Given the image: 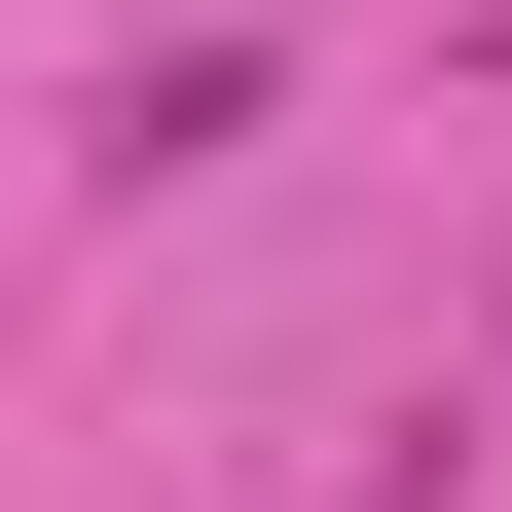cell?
<instances>
[{"label": "cell", "mask_w": 512, "mask_h": 512, "mask_svg": "<svg viewBox=\"0 0 512 512\" xmlns=\"http://www.w3.org/2000/svg\"><path fill=\"white\" fill-rule=\"evenodd\" d=\"M476 74H512V37H476Z\"/></svg>", "instance_id": "obj_1"}]
</instances>
